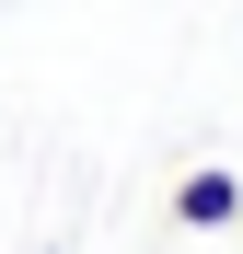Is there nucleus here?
<instances>
[{"mask_svg":"<svg viewBox=\"0 0 243 254\" xmlns=\"http://www.w3.org/2000/svg\"><path fill=\"white\" fill-rule=\"evenodd\" d=\"M174 220L185 231H232L243 220V174H232V162H197V174L174 185Z\"/></svg>","mask_w":243,"mask_h":254,"instance_id":"f257e3e1","label":"nucleus"}]
</instances>
